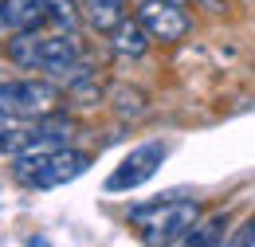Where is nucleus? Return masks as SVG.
<instances>
[{
	"label": "nucleus",
	"instance_id": "423d86ee",
	"mask_svg": "<svg viewBox=\"0 0 255 247\" xmlns=\"http://www.w3.org/2000/svg\"><path fill=\"white\" fill-rule=\"evenodd\" d=\"M137 20L149 31V39H161V43H177L192 28V20L181 12V4H169V0H141Z\"/></svg>",
	"mask_w": 255,
	"mask_h": 247
},
{
	"label": "nucleus",
	"instance_id": "20e7f679",
	"mask_svg": "<svg viewBox=\"0 0 255 247\" xmlns=\"http://www.w3.org/2000/svg\"><path fill=\"white\" fill-rule=\"evenodd\" d=\"M63 102V94L47 79H4L0 83V114L20 118V122H35L55 114Z\"/></svg>",
	"mask_w": 255,
	"mask_h": 247
},
{
	"label": "nucleus",
	"instance_id": "ddd939ff",
	"mask_svg": "<svg viewBox=\"0 0 255 247\" xmlns=\"http://www.w3.org/2000/svg\"><path fill=\"white\" fill-rule=\"evenodd\" d=\"M224 247H255V216L248 220V224H244V228H240V232H236Z\"/></svg>",
	"mask_w": 255,
	"mask_h": 247
},
{
	"label": "nucleus",
	"instance_id": "7ed1b4c3",
	"mask_svg": "<svg viewBox=\"0 0 255 247\" xmlns=\"http://www.w3.org/2000/svg\"><path fill=\"white\" fill-rule=\"evenodd\" d=\"M8 59L28 71H59L79 59V39L75 35H35V31H16L8 39Z\"/></svg>",
	"mask_w": 255,
	"mask_h": 247
},
{
	"label": "nucleus",
	"instance_id": "9d476101",
	"mask_svg": "<svg viewBox=\"0 0 255 247\" xmlns=\"http://www.w3.org/2000/svg\"><path fill=\"white\" fill-rule=\"evenodd\" d=\"M224 232H228V220L224 216L196 220V228H192L177 247H224Z\"/></svg>",
	"mask_w": 255,
	"mask_h": 247
},
{
	"label": "nucleus",
	"instance_id": "f8f14e48",
	"mask_svg": "<svg viewBox=\"0 0 255 247\" xmlns=\"http://www.w3.org/2000/svg\"><path fill=\"white\" fill-rule=\"evenodd\" d=\"M71 91V98L79 102V106H95L98 98H102V83H98V75H91V79H83V83H75V87H67Z\"/></svg>",
	"mask_w": 255,
	"mask_h": 247
},
{
	"label": "nucleus",
	"instance_id": "4468645a",
	"mask_svg": "<svg viewBox=\"0 0 255 247\" xmlns=\"http://www.w3.org/2000/svg\"><path fill=\"white\" fill-rule=\"evenodd\" d=\"M169 4H181V8H185V4H189V0H169Z\"/></svg>",
	"mask_w": 255,
	"mask_h": 247
},
{
	"label": "nucleus",
	"instance_id": "0eeeda50",
	"mask_svg": "<svg viewBox=\"0 0 255 247\" xmlns=\"http://www.w3.org/2000/svg\"><path fill=\"white\" fill-rule=\"evenodd\" d=\"M51 16V0H0V31H35Z\"/></svg>",
	"mask_w": 255,
	"mask_h": 247
},
{
	"label": "nucleus",
	"instance_id": "9b49d317",
	"mask_svg": "<svg viewBox=\"0 0 255 247\" xmlns=\"http://www.w3.org/2000/svg\"><path fill=\"white\" fill-rule=\"evenodd\" d=\"M114 110H118V118H137L149 110V98L137 87H114Z\"/></svg>",
	"mask_w": 255,
	"mask_h": 247
},
{
	"label": "nucleus",
	"instance_id": "f257e3e1",
	"mask_svg": "<svg viewBox=\"0 0 255 247\" xmlns=\"http://www.w3.org/2000/svg\"><path fill=\"white\" fill-rule=\"evenodd\" d=\"M200 204L192 196H165L157 204H137L129 212V224L137 228L145 247H177L200 220Z\"/></svg>",
	"mask_w": 255,
	"mask_h": 247
},
{
	"label": "nucleus",
	"instance_id": "1a4fd4ad",
	"mask_svg": "<svg viewBox=\"0 0 255 247\" xmlns=\"http://www.w3.org/2000/svg\"><path fill=\"white\" fill-rule=\"evenodd\" d=\"M83 16H87V24L95 31H106L126 16V0H83Z\"/></svg>",
	"mask_w": 255,
	"mask_h": 247
},
{
	"label": "nucleus",
	"instance_id": "6e6552de",
	"mask_svg": "<svg viewBox=\"0 0 255 247\" xmlns=\"http://www.w3.org/2000/svg\"><path fill=\"white\" fill-rule=\"evenodd\" d=\"M149 31L141 28V20L137 16H122L114 28H110V51L114 55H122V59H141L145 51H149Z\"/></svg>",
	"mask_w": 255,
	"mask_h": 247
},
{
	"label": "nucleus",
	"instance_id": "39448f33",
	"mask_svg": "<svg viewBox=\"0 0 255 247\" xmlns=\"http://www.w3.org/2000/svg\"><path fill=\"white\" fill-rule=\"evenodd\" d=\"M161 161H165V145H161V141H145V145L129 149V153L114 165V173L106 177V192H129V188H141L161 169Z\"/></svg>",
	"mask_w": 255,
	"mask_h": 247
},
{
	"label": "nucleus",
	"instance_id": "f03ea898",
	"mask_svg": "<svg viewBox=\"0 0 255 247\" xmlns=\"http://www.w3.org/2000/svg\"><path fill=\"white\" fill-rule=\"evenodd\" d=\"M91 169V153L83 149H51V153H24L12 161V177L28 188H59Z\"/></svg>",
	"mask_w": 255,
	"mask_h": 247
}]
</instances>
